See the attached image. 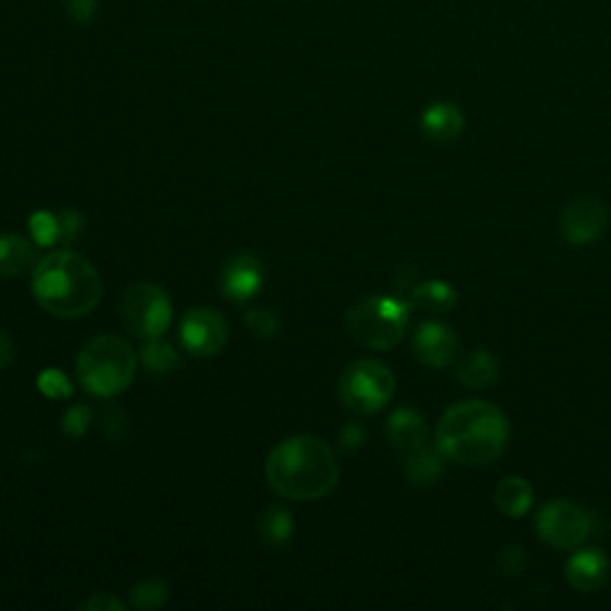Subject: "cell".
Wrapping results in <instances>:
<instances>
[{
	"label": "cell",
	"mask_w": 611,
	"mask_h": 611,
	"mask_svg": "<svg viewBox=\"0 0 611 611\" xmlns=\"http://www.w3.org/2000/svg\"><path fill=\"white\" fill-rule=\"evenodd\" d=\"M170 597V588L163 581H141L131 590V604L137 609H158Z\"/></svg>",
	"instance_id": "cb8c5ba5"
},
{
	"label": "cell",
	"mask_w": 611,
	"mask_h": 611,
	"mask_svg": "<svg viewBox=\"0 0 611 611\" xmlns=\"http://www.w3.org/2000/svg\"><path fill=\"white\" fill-rule=\"evenodd\" d=\"M263 287V266L256 256L237 254L220 272V292L234 304H246Z\"/></svg>",
	"instance_id": "8fae6325"
},
{
	"label": "cell",
	"mask_w": 611,
	"mask_h": 611,
	"mask_svg": "<svg viewBox=\"0 0 611 611\" xmlns=\"http://www.w3.org/2000/svg\"><path fill=\"white\" fill-rule=\"evenodd\" d=\"M499 375L497 358L487 352H471L466 354L459 366H457V378L463 382L466 387H478L485 390L493 385Z\"/></svg>",
	"instance_id": "ac0fdd59"
},
{
	"label": "cell",
	"mask_w": 611,
	"mask_h": 611,
	"mask_svg": "<svg viewBox=\"0 0 611 611\" xmlns=\"http://www.w3.org/2000/svg\"><path fill=\"white\" fill-rule=\"evenodd\" d=\"M266 475L278 495L310 501L332 493L340 481V463L322 440L314 435H296L280 442L270 451Z\"/></svg>",
	"instance_id": "7a4b0ae2"
},
{
	"label": "cell",
	"mask_w": 611,
	"mask_h": 611,
	"mask_svg": "<svg viewBox=\"0 0 611 611\" xmlns=\"http://www.w3.org/2000/svg\"><path fill=\"white\" fill-rule=\"evenodd\" d=\"M65 8L67 15L79 24H89L99 15V0H65Z\"/></svg>",
	"instance_id": "f1b7e54d"
},
{
	"label": "cell",
	"mask_w": 611,
	"mask_h": 611,
	"mask_svg": "<svg viewBox=\"0 0 611 611\" xmlns=\"http://www.w3.org/2000/svg\"><path fill=\"white\" fill-rule=\"evenodd\" d=\"M387 437L394 447L404 449V451L425 447V440H428L425 418L413 409L394 411L387 421Z\"/></svg>",
	"instance_id": "5bb4252c"
},
{
	"label": "cell",
	"mask_w": 611,
	"mask_h": 611,
	"mask_svg": "<svg viewBox=\"0 0 611 611\" xmlns=\"http://www.w3.org/2000/svg\"><path fill=\"white\" fill-rule=\"evenodd\" d=\"M435 447L445 459L466 466H485L501 457L509 442V421L497 406L469 399L454 404L440 418Z\"/></svg>",
	"instance_id": "6da1fadb"
},
{
	"label": "cell",
	"mask_w": 611,
	"mask_h": 611,
	"mask_svg": "<svg viewBox=\"0 0 611 611\" xmlns=\"http://www.w3.org/2000/svg\"><path fill=\"white\" fill-rule=\"evenodd\" d=\"M609 213L607 206L600 199H576L573 203L561 211L559 218V230L561 237L567 239L569 244H590L595 239H600L602 232L607 230Z\"/></svg>",
	"instance_id": "30bf717a"
},
{
	"label": "cell",
	"mask_w": 611,
	"mask_h": 611,
	"mask_svg": "<svg viewBox=\"0 0 611 611\" xmlns=\"http://www.w3.org/2000/svg\"><path fill=\"white\" fill-rule=\"evenodd\" d=\"M12 361H15V344L8 334L0 332V370H5Z\"/></svg>",
	"instance_id": "1f68e13d"
},
{
	"label": "cell",
	"mask_w": 611,
	"mask_h": 611,
	"mask_svg": "<svg viewBox=\"0 0 611 611\" xmlns=\"http://www.w3.org/2000/svg\"><path fill=\"white\" fill-rule=\"evenodd\" d=\"M39 387L43 394H48L51 399H63V397H69V382L67 378L60 373V370H48V373H43L39 378Z\"/></svg>",
	"instance_id": "4316f807"
},
{
	"label": "cell",
	"mask_w": 611,
	"mask_h": 611,
	"mask_svg": "<svg viewBox=\"0 0 611 611\" xmlns=\"http://www.w3.org/2000/svg\"><path fill=\"white\" fill-rule=\"evenodd\" d=\"M244 322H246V328L251 330V334H254V338H258V340H270L280 330L278 318H275L270 310H263V308H251L246 318H244Z\"/></svg>",
	"instance_id": "d4e9b609"
},
{
	"label": "cell",
	"mask_w": 611,
	"mask_h": 611,
	"mask_svg": "<svg viewBox=\"0 0 611 611\" xmlns=\"http://www.w3.org/2000/svg\"><path fill=\"white\" fill-rule=\"evenodd\" d=\"M36 258V249L29 239L17 237V234H0V278H12L20 275Z\"/></svg>",
	"instance_id": "d6986e66"
},
{
	"label": "cell",
	"mask_w": 611,
	"mask_h": 611,
	"mask_svg": "<svg viewBox=\"0 0 611 611\" xmlns=\"http://www.w3.org/2000/svg\"><path fill=\"white\" fill-rule=\"evenodd\" d=\"M31 290L48 314L79 318L91 314L101 302L103 282L91 260L75 251H55L36 263Z\"/></svg>",
	"instance_id": "3957f363"
},
{
	"label": "cell",
	"mask_w": 611,
	"mask_h": 611,
	"mask_svg": "<svg viewBox=\"0 0 611 611\" xmlns=\"http://www.w3.org/2000/svg\"><path fill=\"white\" fill-rule=\"evenodd\" d=\"M421 127L428 139L449 143L461 137L463 113L454 103H433L421 117Z\"/></svg>",
	"instance_id": "9a60e30c"
},
{
	"label": "cell",
	"mask_w": 611,
	"mask_h": 611,
	"mask_svg": "<svg viewBox=\"0 0 611 611\" xmlns=\"http://www.w3.org/2000/svg\"><path fill=\"white\" fill-rule=\"evenodd\" d=\"M29 230L34 237V244L39 246H53L60 237H63V225L53 213L39 211L29 218Z\"/></svg>",
	"instance_id": "603a6c76"
},
{
	"label": "cell",
	"mask_w": 611,
	"mask_h": 611,
	"mask_svg": "<svg viewBox=\"0 0 611 611\" xmlns=\"http://www.w3.org/2000/svg\"><path fill=\"white\" fill-rule=\"evenodd\" d=\"M590 525L593 521L588 513L564 499L547 501V505L537 511L535 519V529L537 535H540V540L557 549H573L583 545L590 535Z\"/></svg>",
	"instance_id": "ba28073f"
},
{
	"label": "cell",
	"mask_w": 611,
	"mask_h": 611,
	"mask_svg": "<svg viewBox=\"0 0 611 611\" xmlns=\"http://www.w3.org/2000/svg\"><path fill=\"white\" fill-rule=\"evenodd\" d=\"M137 375V354L117 334H101L77 356V378L93 397L111 399L123 394Z\"/></svg>",
	"instance_id": "277c9868"
},
{
	"label": "cell",
	"mask_w": 611,
	"mask_h": 611,
	"mask_svg": "<svg viewBox=\"0 0 611 611\" xmlns=\"http://www.w3.org/2000/svg\"><path fill=\"white\" fill-rule=\"evenodd\" d=\"M119 316L127 330L139 340H155L167 330L173 320V304L158 284H131L119 304Z\"/></svg>",
	"instance_id": "52a82bcc"
},
{
	"label": "cell",
	"mask_w": 611,
	"mask_h": 611,
	"mask_svg": "<svg viewBox=\"0 0 611 611\" xmlns=\"http://www.w3.org/2000/svg\"><path fill=\"white\" fill-rule=\"evenodd\" d=\"M91 421V411L87 406H72V409L65 413V421H63V430L69 437H81L87 433Z\"/></svg>",
	"instance_id": "83f0119b"
},
{
	"label": "cell",
	"mask_w": 611,
	"mask_h": 611,
	"mask_svg": "<svg viewBox=\"0 0 611 611\" xmlns=\"http://www.w3.org/2000/svg\"><path fill=\"white\" fill-rule=\"evenodd\" d=\"M445 454H442L437 447L435 449H413L409 454V459L404 463V473L409 478L411 485L418 487H425V485H433L437 483L442 473H445Z\"/></svg>",
	"instance_id": "e0dca14e"
},
{
	"label": "cell",
	"mask_w": 611,
	"mask_h": 611,
	"mask_svg": "<svg viewBox=\"0 0 611 611\" xmlns=\"http://www.w3.org/2000/svg\"><path fill=\"white\" fill-rule=\"evenodd\" d=\"M609 573V561L602 549H583L567 561V581L578 593H595L602 588Z\"/></svg>",
	"instance_id": "4fadbf2b"
},
{
	"label": "cell",
	"mask_w": 611,
	"mask_h": 611,
	"mask_svg": "<svg viewBox=\"0 0 611 611\" xmlns=\"http://www.w3.org/2000/svg\"><path fill=\"white\" fill-rule=\"evenodd\" d=\"M81 609H89V611H123L125 604L117 600V597L113 595H105V593H99V595H93L91 600H87L81 604Z\"/></svg>",
	"instance_id": "f546056e"
},
{
	"label": "cell",
	"mask_w": 611,
	"mask_h": 611,
	"mask_svg": "<svg viewBox=\"0 0 611 611\" xmlns=\"http://www.w3.org/2000/svg\"><path fill=\"white\" fill-rule=\"evenodd\" d=\"M413 352L421 364L430 368L449 366L459 352V340L451 328L445 322H423L413 334Z\"/></svg>",
	"instance_id": "7c38bea8"
},
{
	"label": "cell",
	"mask_w": 611,
	"mask_h": 611,
	"mask_svg": "<svg viewBox=\"0 0 611 611\" xmlns=\"http://www.w3.org/2000/svg\"><path fill=\"white\" fill-rule=\"evenodd\" d=\"M141 364L143 368L151 370L153 375H167L179 368V356L173 344L161 342L155 338V340H147V344L141 346Z\"/></svg>",
	"instance_id": "7402d4cb"
},
{
	"label": "cell",
	"mask_w": 611,
	"mask_h": 611,
	"mask_svg": "<svg viewBox=\"0 0 611 611\" xmlns=\"http://www.w3.org/2000/svg\"><path fill=\"white\" fill-rule=\"evenodd\" d=\"M394 394L392 370L380 361H356L340 378V399L354 413H378Z\"/></svg>",
	"instance_id": "8992f818"
},
{
	"label": "cell",
	"mask_w": 611,
	"mask_h": 611,
	"mask_svg": "<svg viewBox=\"0 0 611 611\" xmlns=\"http://www.w3.org/2000/svg\"><path fill=\"white\" fill-rule=\"evenodd\" d=\"M411 304L416 308L433 310V314H445V310H451L454 304H457V292H454L449 282L428 280L411 292Z\"/></svg>",
	"instance_id": "ffe728a7"
},
{
	"label": "cell",
	"mask_w": 611,
	"mask_h": 611,
	"mask_svg": "<svg viewBox=\"0 0 611 611\" xmlns=\"http://www.w3.org/2000/svg\"><path fill=\"white\" fill-rule=\"evenodd\" d=\"M344 326L358 344L385 352L404 338L409 326V306L394 296H370L346 310Z\"/></svg>",
	"instance_id": "5b68a950"
},
{
	"label": "cell",
	"mask_w": 611,
	"mask_h": 611,
	"mask_svg": "<svg viewBox=\"0 0 611 611\" xmlns=\"http://www.w3.org/2000/svg\"><path fill=\"white\" fill-rule=\"evenodd\" d=\"M497 569L505 573V576H519L525 569V552L517 545L505 547L497 557Z\"/></svg>",
	"instance_id": "484cf974"
},
{
	"label": "cell",
	"mask_w": 611,
	"mask_h": 611,
	"mask_svg": "<svg viewBox=\"0 0 611 611\" xmlns=\"http://www.w3.org/2000/svg\"><path fill=\"white\" fill-rule=\"evenodd\" d=\"M258 533H260V540L268 547L287 545L292 540V533H294L292 513L282 507L266 509L258 519Z\"/></svg>",
	"instance_id": "44dd1931"
},
{
	"label": "cell",
	"mask_w": 611,
	"mask_h": 611,
	"mask_svg": "<svg viewBox=\"0 0 611 611\" xmlns=\"http://www.w3.org/2000/svg\"><path fill=\"white\" fill-rule=\"evenodd\" d=\"M179 340L191 356H213L227 344V322L218 310L196 306L184 314L182 326H179Z\"/></svg>",
	"instance_id": "9c48e42d"
},
{
	"label": "cell",
	"mask_w": 611,
	"mask_h": 611,
	"mask_svg": "<svg viewBox=\"0 0 611 611\" xmlns=\"http://www.w3.org/2000/svg\"><path fill=\"white\" fill-rule=\"evenodd\" d=\"M364 440H366V433H364V428L358 425V423H349V425L342 430V447L346 451H356L358 447L364 445Z\"/></svg>",
	"instance_id": "4dcf8cb0"
},
{
	"label": "cell",
	"mask_w": 611,
	"mask_h": 611,
	"mask_svg": "<svg viewBox=\"0 0 611 611\" xmlns=\"http://www.w3.org/2000/svg\"><path fill=\"white\" fill-rule=\"evenodd\" d=\"M533 487L529 481L519 475H509L495 489V505L497 509L511 519H521L533 507Z\"/></svg>",
	"instance_id": "2e32d148"
}]
</instances>
